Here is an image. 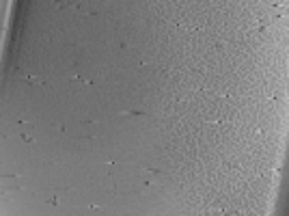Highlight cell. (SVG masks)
Returning <instances> with one entry per match:
<instances>
[{"label": "cell", "instance_id": "obj_3", "mask_svg": "<svg viewBox=\"0 0 289 216\" xmlns=\"http://www.w3.org/2000/svg\"><path fill=\"white\" fill-rule=\"evenodd\" d=\"M26 80H28V82H39V84H43V80L41 78H37V76H24Z\"/></svg>", "mask_w": 289, "mask_h": 216}, {"label": "cell", "instance_id": "obj_2", "mask_svg": "<svg viewBox=\"0 0 289 216\" xmlns=\"http://www.w3.org/2000/svg\"><path fill=\"white\" fill-rule=\"evenodd\" d=\"M46 203H48V205H58V203H60V197H58V195H56V197H50Z\"/></svg>", "mask_w": 289, "mask_h": 216}, {"label": "cell", "instance_id": "obj_1", "mask_svg": "<svg viewBox=\"0 0 289 216\" xmlns=\"http://www.w3.org/2000/svg\"><path fill=\"white\" fill-rule=\"evenodd\" d=\"M123 115H130V117H144V112H140V110H123Z\"/></svg>", "mask_w": 289, "mask_h": 216}]
</instances>
